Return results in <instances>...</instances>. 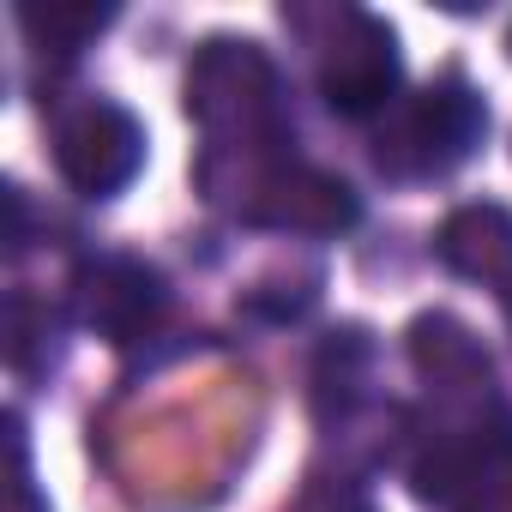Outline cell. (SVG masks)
I'll use <instances>...</instances> for the list:
<instances>
[{
	"label": "cell",
	"instance_id": "1",
	"mask_svg": "<svg viewBox=\"0 0 512 512\" xmlns=\"http://www.w3.org/2000/svg\"><path fill=\"white\" fill-rule=\"evenodd\" d=\"M278 73L260 55V43H235V37H211L187 73V115L223 145V139H247V145H284L290 121H284V97H278Z\"/></svg>",
	"mask_w": 512,
	"mask_h": 512
},
{
	"label": "cell",
	"instance_id": "2",
	"mask_svg": "<svg viewBox=\"0 0 512 512\" xmlns=\"http://www.w3.org/2000/svg\"><path fill=\"white\" fill-rule=\"evenodd\" d=\"M488 133V109L464 79H434L422 97H410L398 109V121L374 139V163L398 181L416 175H452L458 163L476 157Z\"/></svg>",
	"mask_w": 512,
	"mask_h": 512
},
{
	"label": "cell",
	"instance_id": "3",
	"mask_svg": "<svg viewBox=\"0 0 512 512\" xmlns=\"http://www.w3.org/2000/svg\"><path fill=\"white\" fill-rule=\"evenodd\" d=\"M145 163V127L133 109L91 97L55 127V169L79 199H115Z\"/></svg>",
	"mask_w": 512,
	"mask_h": 512
},
{
	"label": "cell",
	"instance_id": "4",
	"mask_svg": "<svg viewBox=\"0 0 512 512\" xmlns=\"http://www.w3.org/2000/svg\"><path fill=\"white\" fill-rule=\"evenodd\" d=\"M410 488L440 512H512V422L440 440L410 470Z\"/></svg>",
	"mask_w": 512,
	"mask_h": 512
},
{
	"label": "cell",
	"instance_id": "5",
	"mask_svg": "<svg viewBox=\"0 0 512 512\" xmlns=\"http://www.w3.org/2000/svg\"><path fill=\"white\" fill-rule=\"evenodd\" d=\"M73 308H79L85 332H97L103 344H139L157 332L169 290H163V272L133 260V253H97V260L79 266Z\"/></svg>",
	"mask_w": 512,
	"mask_h": 512
},
{
	"label": "cell",
	"instance_id": "6",
	"mask_svg": "<svg viewBox=\"0 0 512 512\" xmlns=\"http://www.w3.org/2000/svg\"><path fill=\"white\" fill-rule=\"evenodd\" d=\"M241 217L253 229H278V235H344L362 223V199L350 181L308 169V163H278L247 187Z\"/></svg>",
	"mask_w": 512,
	"mask_h": 512
},
{
	"label": "cell",
	"instance_id": "7",
	"mask_svg": "<svg viewBox=\"0 0 512 512\" xmlns=\"http://www.w3.org/2000/svg\"><path fill=\"white\" fill-rule=\"evenodd\" d=\"M320 91L332 103V115H374L392 103L398 91V37L392 25H380L374 13H350V31L332 37L326 61H320Z\"/></svg>",
	"mask_w": 512,
	"mask_h": 512
},
{
	"label": "cell",
	"instance_id": "8",
	"mask_svg": "<svg viewBox=\"0 0 512 512\" xmlns=\"http://www.w3.org/2000/svg\"><path fill=\"white\" fill-rule=\"evenodd\" d=\"M434 253H440L446 272H458V278H470V284L506 290V284H512V205H500V199L458 205V211L440 223Z\"/></svg>",
	"mask_w": 512,
	"mask_h": 512
},
{
	"label": "cell",
	"instance_id": "9",
	"mask_svg": "<svg viewBox=\"0 0 512 512\" xmlns=\"http://www.w3.org/2000/svg\"><path fill=\"white\" fill-rule=\"evenodd\" d=\"M404 350H410L416 374H422V380H434V386H446V392H470V386H482V380L494 374V362H488L482 338H476L458 314H440V308L410 320Z\"/></svg>",
	"mask_w": 512,
	"mask_h": 512
},
{
	"label": "cell",
	"instance_id": "10",
	"mask_svg": "<svg viewBox=\"0 0 512 512\" xmlns=\"http://www.w3.org/2000/svg\"><path fill=\"white\" fill-rule=\"evenodd\" d=\"M368 368H374V338H368L362 326H344V332H332V338L314 350V410H320V422L344 416V410L362 398Z\"/></svg>",
	"mask_w": 512,
	"mask_h": 512
},
{
	"label": "cell",
	"instance_id": "11",
	"mask_svg": "<svg viewBox=\"0 0 512 512\" xmlns=\"http://www.w3.org/2000/svg\"><path fill=\"white\" fill-rule=\"evenodd\" d=\"M19 25L37 49L49 55H79L103 25H115V7H97V0H25Z\"/></svg>",
	"mask_w": 512,
	"mask_h": 512
},
{
	"label": "cell",
	"instance_id": "12",
	"mask_svg": "<svg viewBox=\"0 0 512 512\" xmlns=\"http://www.w3.org/2000/svg\"><path fill=\"white\" fill-rule=\"evenodd\" d=\"M320 284V278H314ZM314 284H253L247 296H241V314H253V320H272V326H284V320H296V314H308L314 308Z\"/></svg>",
	"mask_w": 512,
	"mask_h": 512
},
{
	"label": "cell",
	"instance_id": "13",
	"mask_svg": "<svg viewBox=\"0 0 512 512\" xmlns=\"http://www.w3.org/2000/svg\"><path fill=\"white\" fill-rule=\"evenodd\" d=\"M13 512H49V500L31 488V476H19V482H13Z\"/></svg>",
	"mask_w": 512,
	"mask_h": 512
},
{
	"label": "cell",
	"instance_id": "14",
	"mask_svg": "<svg viewBox=\"0 0 512 512\" xmlns=\"http://www.w3.org/2000/svg\"><path fill=\"white\" fill-rule=\"evenodd\" d=\"M500 308H506V326H512V284L500 290Z\"/></svg>",
	"mask_w": 512,
	"mask_h": 512
},
{
	"label": "cell",
	"instance_id": "15",
	"mask_svg": "<svg viewBox=\"0 0 512 512\" xmlns=\"http://www.w3.org/2000/svg\"><path fill=\"white\" fill-rule=\"evenodd\" d=\"M350 512H368V506H350Z\"/></svg>",
	"mask_w": 512,
	"mask_h": 512
},
{
	"label": "cell",
	"instance_id": "16",
	"mask_svg": "<svg viewBox=\"0 0 512 512\" xmlns=\"http://www.w3.org/2000/svg\"><path fill=\"white\" fill-rule=\"evenodd\" d=\"M506 49H512V31H506Z\"/></svg>",
	"mask_w": 512,
	"mask_h": 512
}]
</instances>
